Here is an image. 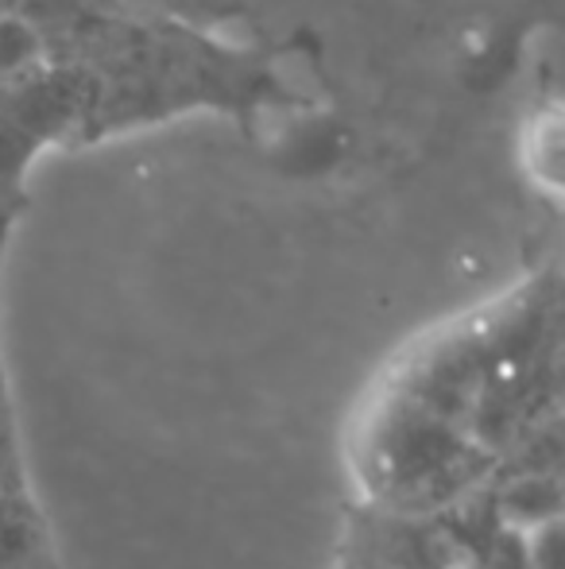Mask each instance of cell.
<instances>
[{
  "instance_id": "277c9868",
  "label": "cell",
  "mask_w": 565,
  "mask_h": 569,
  "mask_svg": "<svg viewBox=\"0 0 565 569\" xmlns=\"http://www.w3.org/2000/svg\"><path fill=\"white\" fill-rule=\"evenodd\" d=\"M31 51V36L20 23H0V67H16Z\"/></svg>"
},
{
  "instance_id": "6da1fadb",
  "label": "cell",
  "mask_w": 565,
  "mask_h": 569,
  "mask_svg": "<svg viewBox=\"0 0 565 569\" xmlns=\"http://www.w3.org/2000/svg\"><path fill=\"white\" fill-rule=\"evenodd\" d=\"M500 516H504L507 527L531 535L546 523H558L562 519V488L558 477L551 472H531V477H519L500 492Z\"/></svg>"
},
{
  "instance_id": "7a4b0ae2",
  "label": "cell",
  "mask_w": 565,
  "mask_h": 569,
  "mask_svg": "<svg viewBox=\"0 0 565 569\" xmlns=\"http://www.w3.org/2000/svg\"><path fill=\"white\" fill-rule=\"evenodd\" d=\"M562 117L558 109L551 113H538L535 124L527 128V140H523V159H527V171L535 174L538 187H546L551 194L562 190Z\"/></svg>"
},
{
  "instance_id": "8992f818",
  "label": "cell",
  "mask_w": 565,
  "mask_h": 569,
  "mask_svg": "<svg viewBox=\"0 0 565 569\" xmlns=\"http://www.w3.org/2000/svg\"><path fill=\"white\" fill-rule=\"evenodd\" d=\"M0 4H8V0H0Z\"/></svg>"
},
{
  "instance_id": "5b68a950",
  "label": "cell",
  "mask_w": 565,
  "mask_h": 569,
  "mask_svg": "<svg viewBox=\"0 0 565 569\" xmlns=\"http://www.w3.org/2000/svg\"><path fill=\"white\" fill-rule=\"evenodd\" d=\"M4 516H8V508H4V503H0V523H4Z\"/></svg>"
},
{
  "instance_id": "3957f363",
  "label": "cell",
  "mask_w": 565,
  "mask_h": 569,
  "mask_svg": "<svg viewBox=\"0 0 565 569\" xmlns=\"http://www.w3.org/2000/svg\"><path fill=\"white\" fill-rule=\"evenodd\" d=\"M527 566L531 569H562V519L527 535Z\"/></svg>"
}]
</instances>
